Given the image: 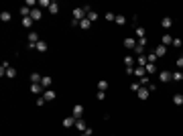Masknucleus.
Here are the masks:
<instances>
[{"instance_id": "nucleus-44", "label": "nucleus", "mask_w": 183, "mask_h": 136, "mask_svg": "<svg viewBox=\"0 0 183 136\" xmlns=\"http://www.w3.org/2000/svg\"><path fill=\"white\" fill-rule=\"evenodd\" d=\"M126 73L128 75H134V67H126Z\"/></svg>"}, {"instance_id": "nucleus-34", "label": "nucleus", "mask_w": 183, "mask_h": 136, "mask_svg": "<svg viewBox=\"0 0 183 136\" xmlns=\"http://www.w3.org/2000/svg\"><path fill=\"white\" fill-rule=\"evenodd\" d=\"M146 63H148V61H146V55H140V57H138V67H145Z\"/></svg>"}, {"instance_id": "nucleus-41", "label": "nucleus", "mask_w": 183, "mask_h": 136, "mask_svg": "<svg viewBox=\"0 0 183 136\" xmlns=\"http://www.w3.org/2000/svg\"><path fill=\"white\" fill-rule=\"evenodd\" d=\"M104 18H106V20H114V18H116V14H112V12H106V14H104Z\"/></svg>"}, {"instance_id": "nucleus-8", "label": "nucleus", "mask_w": 183, "mask_h": 136, "mask_svg": "<svg viewBox=\"0 0 183 136\" xmlns=\"http://www.w3.org/2000/svg\"><path fill=\"white\" fill-rule=\"evenodd\" d=\"M75 128H77V130H81V132H86V130H88L86 120H84V118H77V120H75Z\"/></svg>"}, {"instance_id": "nucleus-35", "label": "nucleus", "mask_w": 183, "mask_h": 136, "mask_svg": "<svg viewBox=\"0 0 183 136\" xmlns=\"http://www.w3.org/2000/svg\"><path fill=\"white\" fill-rule=\"evenodd\" d=\"M88 18H90L92 22H94V20H98V12H96V10H90V12H88Z\"/></svg>"}, {"instance_id": "nucleus-21", "label": "nucleus", "mask_w": 183, "mask_h": 136, "mask_svg": "<svg viewBox=\"0 0 183 136\" xmlns=\"http://www.w3.org/2000/svg\"><path fill=\"white\" fill-rule=\"evenodd\" d=\"M134 33H136V37H138V39H145V37H146L145 27H136V31H134ZM138 39H136V41H138Z\"/></svg>"}, {"instance_id": "nucleus-18", "label": "nucleus", "mask_w": 183, "mask_h": 136, "mask_svg": "<svg viewBox=\"0 0 183 136\" xmlns=\"http://www.w3.org/2000/svg\"><path fill=\"white\" fill-rule=\"evenodd\" d=\"M90 27H92V20H90L88 17H86L84 20H81V22H79V29H84V31H88Z\"/></svg>"}, {"instance_id": "nucleus-5", "label": "nucleus", "mask_w": 183, "mask_h": 136, "mask_svg": "<svg viewBox=\"0 0 183 136\" xmlns=\"http://www.w3.org/2000/svg\"><path fill=\"white\" fill-rule=\"evenodd\" d=\"M43 98H45V102H53L55 98H57V94H55L53 89H45V94H43Z\"/></svg>"}, {"instance_id": "nucleus-37", "label": "nucleus", "mask_w": 183, "mask_h": 136, "mask_svg": "<svg viewBox=\"0 0 183 136\" xmlns=\"http://www.w3.org/2000/svg\"><path fill=\"white\" fill-rule=\"evenodd\" d=\"M39 6H45V8L49 10V6H51V2H49V0H39Z\"/></svg>"}, {"instance_id": "nucleus-7", "label": "nucleus", "mask_w": 183, "mask_h": 136, "mask_svg": "<svg viewBox=\"0 0 183 136\" xmlns=\"http://www.w3.org/2000/svg\"><path fill=\"white\" fill-rule=\"evenodd\" d=\"M148 94H151V89H148V87H140V89L136 91L138 100H146V98H148Z\"/></svg>"}, {"instance_id": "nucleus-3", "label": "nucleus", "mask_w": 183, "mask_h": 136, "mask_svg": "<svg viewBox=\"0 0 183 136\" xmlns=\"http://www.w3.org/2000/svg\"><path fill=\"white\" fill-rule=\"evenodd\" d=\"M73 118H84V106L81 104L73 106Z\"/></svg>"}, {"instance_id": "nucleus-14", "label": "nucleus", "mask_w": 183, "mask_h": 136, "mask_svg": "<svg viewBox=\"0 0 183 136\" xmlns=\"http://www.w3.org/2000/svg\"><path fill=\"white\" fill-rule=\"evenodd\" d=\"M155 55H157V57H165V55H167V47H165V45H159V47L155 49Z\"/></svg>"}, {"instance_id": "nucleus-16", "label": "nucleus", "mask_w": 183, "mask_h": 136, "mask_svg": "<svg viewBox=\"0 0 183 136\" xmlns=\"http://www.w3.org/2000/svg\"><path fill=\"white\" fill-rule=\"evenodd\" d=\"M161 27H163L165 31H167V29H171V27H173V20H171L169 17H165L163 20H161Z\"/></svg>"}, {"instance_id": "nucleus-43", "label": "nucleus", "mask_w": 183, "mask_h": 136, "mask_svg": "<svg viewBox=\"0 0 183 136\" xmlns=\"http://www.w3.org/2000/svg\"><path fill=\"white\" fill-rule=\"evenodd\" d=\"M71 27H79V20H75V18H71V22H69Z\"/></svg>"}, {"instance_id": "nucleus-38", "label": "nucleus", "mask_w": 183, "mask_h": 136, "mask_svg": "<svg viewBox=\"0 0 183 136\" xmlns=\"http://www.w3.org/2000/svg\"><path fill=\"white\" fill-rule=\"evenodd\" d=\"M96 98H98L100 102H104V100H106V91H98V94H96Z\"/></svg>"}, {"instance_id": "nucleus-15", "label": "nucleus", "mask_w": 183, "mask_h": 136, "mask_svg": "<svg viewBox=\"0 0 183 136\" xmlns=\"http://www.w3.org/2000/svg\"><path fill=\"white\" fill-rule=\"evenodd\" d=\"M8 69H10V63L8 61H2V65H0V77H4Z\"/></svg>"}, {"instance_id": "nucleus-39", "label": "nucleus", "mask_w": 183, "mask_h": 136, "mask_svg": "<svg viewBox=\"0 0 183 136\" xmlns=\"http://www.w3.org/2000/svg\"><path fill=\"white\" fill-rule=\"evenodd\" d=\"M45 98H43V96H39V98H37V106H45Z\"/></svg>"}, {"instance_id": "nucleus-46", "label": "nucleus", "mask_w": 183, "mask_h": 136, "mask_svg": "<svg viewBox=\"0 0 183 136\" xmlns=\"http://www.w3.org/2000/svg\"><path fill=\"white\" fill-rule=\"evenodd\" d=\"M79 136H88V134H86V132H81V134H79Z\"/></svg>"}, {"instance_id": "nucleus-31", "label": "nucleus", "mask_w": 183, "mask_h": 136, "mask_svg": "<svg viewBox=\"0 0 183 136\" xmlns=\"http://www.w3.org/2000/svg\"><path fill=\"white\" fill-rule=\"evenodd\" d=\"M132 63H134L132 55H126V57H124V65H126V67H132Z\"/></svg>"}, {"instance_id": "nucleus-11", "label": "nucleus", "mask_w": 183, "mask_h": 136, "mask_svg": "<svg viewBox=\"0 0 183 136\" xmlns=\"http://www.w3.org/2000/svg\"><path fill=\"white\" fill-rule=\"evenodd\" d=\"M41 79H43V75L39 71H33L31 73V83H41Z\"/></svg>"}, {"instance_id": "nucleus-23", "label": "nucleus", "mask_w": 183, "mask_h": 136, "mask_svg": "<svg viewBox=\"0 0 183 136\" xmlns=\"http://www.w3.org/2000/svg\"><path fill=\"white\" fill-rule=\"evenodd\" d=\"M173 104L175 106H183V94H175L173 96Z\"/></svg>"}, {"instance_id": "nucleus-20", "label": "nucleus", "mask_w": 183, "mask_h": 136, "mask_svg": "<svg viewBox=\"0 0 183 136\" xmlns=\"http://www.w3.org/2000/svg\"><path fill=\"white\" fill-rule=\"evenodd\" d=\"M134 75H136L138 79H140V77H145V75H146L145 67H138V65H136V67H134Z\"/></svg>"}, {"instance_id": "nucleus-27", "label": "nucleus", "mask_w": 183, "mask_h": 136, "mask_svg": "<svg viewBox=\"0 0 183 136\" xmlns=\"http://www.w3.org/2000/svg\"><path fill=\"white\" fill-rule=\"evenodd\" d=\"M31 10H33V8H29V6H20V14H22V18L31 17Z\"/></svg>"}, {"instance_id": "nucleus-42", "label": "nucleus", "mask_w": 183, "mask_h": 136, "mask_svg": "<svg viewBox=\"0 0 183 136\" xmlns=\"http://www.w3.org/2000/svg\"><path fill=\"white\" fill-rule=\"evenodd\" d=\"M183 43H181V39H173V47H181Z\"/></svg>"}, {"instance_id": "nucleus-45", "label": "nucleus", "mask_w": 183, "mask_h": 136, "mask_svg": "<svg viewBox=\"0 0 183 136\" xmlns=\"http://www.w3.org/2000/svg\"><path fill=\"white\" fill-rule=\"evenodd\" d=\"M177 67L183 69V57H179V59H177Z\"/></svg>"}, {"instance_id": "nucleus-9", "label": "nucleus", "mask_w": 183, "mask_h": 136, "mask_svg": "<svg viewBox=\"0 0 183 136\" xmlns=\"http://www.w3.org/2000/svg\"><path fill=\"white\" fill-rule=\"evenodd\" d=\"M145 71H146V75H153V73H157L159 69H157V65H155V63H146V65H145Z\"/></svg>"}, {"instance_id": "nucleus-10", "label": "nucleus", "mask_w": 183, "mask_h": 136, "mask_svg": "<svg viewBox=\"0 0 183 136\" xmlns=\"http://www.w3.org/2000/svg\"><path fill=\"white\" fill-rule=\"evenodd\" d=\"M161 45H165V47H167V45H173V37L165 33L163 37H161Z\"/></svg>"}, {"instance_id": "nucleus-33", "label": "nucleus", "mask_w": 183, "mask_h": 136, "mask_svg": "<svg viewBox=\"0 0 183 136\" xmlns=\"http://www.w3.org/2000/svg\"><path fill=\"white\" fill-rule=\"evenodd\" d=\"M173 81H183V73L181 71H175V73H173Z\"/></svg>"}, {"instance_id": "nucleus-28", "label": "nucleus", "mask_w": 183, "mask_h": 136, "mask_svg": "<svg viewBox=\"0 0 183 136\" xmlns=\"http://www.w3.org/2000/svg\"><path fill=\"white\" fill-rule=\"evenodd\" d=\"M49 12H51V14H57V12H59V4H57V2H51V6H49Z\"/></svg>"}, {"instance_id": "nucleus-19", "label": "nucleus", "mask_w": 183, "mask_h": 136, "mask_svg": "<svg viewBox=\"0 0 183 136\" xmlns=\"http://www.w3.org/2000/svg\"><path fill=\"white\" fill-rule=\"evenodd\" d=\"M114 22H116L118 27H122V24H126V17H124V14H116V18H114Z\"/></svg>"}, {"instance_id": "nucleus-2", "label": "nucleus", "mask_w": 183, "mask_h": 136, "mask_svg": "<svg viewBox=\"0 0 183 136\" xmlns=\"http://www.w3.org/2000/svg\"><path fill=\"white\" fill-rule=\"evenodd\" d=\"M159 79H161L163 83H169V81L173 79V73H171V71H161V73H159Z\"/></svg>"}, {"instance_id": "nucleus-30", "label": "nucleus", "mask_w": 183, "mask_h": 136, "mask_svg": "<svg viewBox=\"0 0 183 136\" xmlns=\"http://www.w3.org/2000/svg\"><path fill=\"white\" fill-rule=\"evenodd\" d=\"M134 53H136V55H138V57H140V55H145V47H143V45H138V43H136V47H134Z\"/></svg>"}, {"instance_id": "nucleus-4", "label": "nucleus", "mask_w": 183, "mask_h": 136, "mask_svg": "<svg viewBox=\"0 0 183 136\" xmlns=\"http://www.w3.org/2000/svg\"><path fill=\"white\" fill-rule=\"evenodd\" d=\"M136 39H132V37H128V39H124V47L126 49H130V51H134V47H136Z\"/></svg>"}, {"instance_id": "nucleus-36", "label": "nucleus", "mask_w": 183, "mask_h": 136, "mask_svg": "<svg viewBox=\"0 0 183 136\" xmlns=\"http://www.w3.org/2000/svg\"><path fill=\"white\" fill-rule=\"evenodd\" d=\"M140 87H143V85H140V81H134V83L130 85V89H132V91H138Z\"/></svg>"}, {"instance_id": "nucleus-40", "label": "nucleus", "mask_w": 183, "mask_h": 136, "mask_svg": "<svg viewBox=\"0 0 183 136\" xmlns=\"http://www.w3.org/2000/svg\"><path fill=\"white\" fill-rule=\"evenodd\" d=\"M35 4H39V2H35V0H27V6H29V8H37Z\"/></svg>"}, {"instance_id": "nucleus-6", "label": "nucleus", "mask_w": 183, "mask_h": 136, "mask_svg": "<svg viewBox=\"0 0 183 136\" xmlns=\"http://www.w3.org/2000/svg\"><path fill=\"white\" fill-rule=\"evenodd\" d=\"M31 18H33L35 22H37V20H41V18H43V12H41V8H39V6L31 10Z\"/></svg>"}, {"instance_id": "nucleus-32", "label": "nucleus", "mask_w": 183, "mask_h": 136, "mask_svg": "<svg viewBox=\"0 0 183 136\" xmlns=\"http://www.w3.org/2000/svg\"><path fill=\"white\" fill-rule=\"evenodd\" d=\"M146 61H148V63H155V61H157V55H155V51H151L148 55H146Z\"/></svg>"}, {"instance_id": "nucleus-25", "label": "nucleus", "mask_w": 183, "mask_h": 136, "mask_svg": "<svg viewBox=\"0 0 183 136\" xmlns=\"http://www.w3.org/2000/svg\"><path fill=\"white\" fill-rule=\"evenodd\" d=\"M106 89H108V81L106 79H100L98 81V91H106Z\"/></svg>"}, {"instance_id": "nucleus-24", "label": "nucleus", "mask_w": 183, "mask_h": 136, "mask_svg": "<svg viewBox=\"0 0 183 136\" xmlns=\"http://www.w3.org/2000/svg\"><path fill=\"white\" fill-rule=\"evenodd\" d=\"M51 83H53V79H51V77H43V79H41V85H43L45 89H49Z\"/></svg>"}, {"instance_id": "nucleus-29", "label": "nucleus", "mask_w": 183, "mask_h": 136, "mask_svg": "<svg viewBox=\"0 0 183 136\" xmlns=\"http://www.w3.org/2000/svg\"><path fill=\"white\" fill-rule=\"evenodd\" d=\"M6 77H8V79H14V77H17V69L10 67L8 71H6Z\"/></svg>"}, {"instance_id": "nucleus-1", "label": "nucleus", "mask_w": 183, "mask_h": 136, "mask_svg": "<svg viewBox=\"0 0 183 136\" xmlns=\"http://www.w3.org/2000/svg\"><path fill=\"white\" fill-rule=\"evenodd\" d=\"M29 89H31V94H35V96H43V94H45V87L41 83H31Z\"/></svg>"}, {"instance_id": "nucleus-12", "label": "nucleus", "mask_w": 183, "mask_h": 136, "mask_svg": "<svg viewBox=\"0 0 183 136\" xmlns=\"http://www.w3.org/2000/svg\"><path fill=\"white\" fill-rule=\"evenodd\" d=\"M27 39H29V43H33V45H37V43L41 41V39H39V35H37L35 31H31V33H29V37H27Z\"/></svg>"}, {"instance_id": "nucleus-26", "label": "nucleus", "mask_w": 183, "mask_h": 136, "mask_svg": "<svg viewBox=\"0 0 183 136\" xmlns=\"http://www.w3.org/2000/svg\"><path fill=\"white\" fill-rule=\"evenodd\" d=\"M10 18H12V14H10V12H8V10H4V12H2V14H0V20H2V22H8V20H10Z\"/></svg>"}, {"instance_id": "nucleus-22", "label": "nucleus", "mask_w": 183, "mask_h": 136, "mask_svg": "<svg viewBox=\"0 0 183 136\" xmlns=\"http://www.w3.org/2000/svg\"><path fill=\"white\" fill-rule=\"evenodd\" d=\"M75 120L77 118H73V116L71 118H65L63 120V126H65V128H71V126H75Z\"/></svg>"}, {"instance_id": "nucleus-17", "label": "nucleus", "mask_w": 183, "mask_h": 136, "mask_svg": "<svg viewBox=\"0 0 183 136\" xmlns=\"http://www.w3.org/2000/svg\"><path fill=\"white\" fill-rule=\"evenodd\" d=\"M47 49H49V45H47L45 41H39V43H37V51L39 53H45Z\"/></svg>"}, {"instance_id": "nucleus-13", "label": "nucleus", "mask_w": 183, "mask_h": 136, "mask_svg": "<svg viewBox=\"0 0 183 136\" xmlns=\"http://www.w3.org/2000/svg\"><path fill=\"white\" fill-rule=\"evenodd\" d=\"M33 22H35V20H33L31 17H24L22 20H20V24H22L24 29H31V27H33Z\"/></svg>"}]
</instances>
